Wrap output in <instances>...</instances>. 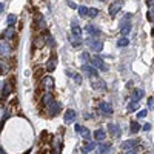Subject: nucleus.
I'll return each mask as SVG.
<instances>
[{
    "mask_svg": "<svg viewBox=\"0 0 154 154\" xmlns=\"http://www.w3.org/2000/svg\"><path fill=\"white\" fill-rule=\"evenodd\" d=\"M137 145H139V139H131V140H125V142H122L120 143V148L126 152V151L137 149Z\"/></svg>",
    "mask_w": 154,
    "mask_h": 154,
    "instance_id": "nucleus-1",
    "label": "nucleus"
},
{
    "mask_svg": "<svg viewBox=\"0 0 154 154\" xmlns=\"http://www.w3.org/2000/svg\"><path fill=\"white\" fill-rule=\"evenodd\" d=\"M71 45L72 46H80L82 45V38H77V37H71Z\"/></svg>",
    "mask_w": 154,
    "mask_h": 154,
    "instance_id": "nucleus-33",
    "label": "nucleus"
},
{
    "mask_svg": "<svg viewBox=\"0 0 154 154\" xmlns=\"http://www.w3.org/2000/svg\"><path fill=\"white\" fill-rule=\"evenodd\" d=\"M123 154H137V149H133V151H126Z\"/></svg>",
    "mask_w": 154,
    "mask_h": 154,
    "instance_id": "nucleus-45",
    "label": "nucleus"
},
{
    "mask_svg": "<svg viewBox=\"0 0 154 154\" xmlns=\"http://www.w3.org/2000/svg\"><path fill=\"white\" fill-rule=\"evenodd\" d=\"M80 134H82V137H83L85 140H89V139H91V133H89V130H88V128H83Z\"/></svg>",
    "mask_w": 154,
    "mask_h": 154,
    "instance_id": "nucleus-32",
    "label": "nucleus"
},
{
    "mask_svg": "<svg viewBox=\"0 0 154 154\" xmlns=\"http://www.w3.org/2000/svg\"><path fill=\"white\" fill-rule=\"evenodd\" d=\"M88 12H89V8H86V6H79V16H80V17H88Z\"/></svg>",
    "mask_w": 154,
    "mask_h": 154,
    "instance_id": "nucleus-29",
    "label": "nucleus"
},
{
    "mask_svg": "<svg viewBox=\"0 0 154 154\" xmlns=\"http://www.w3.org/2000/svg\"><path fill=\"white\" fill-rule=\"evenodd\" d=\"M143 89H140V88H136V89H133V94H131V99L133 100H136V102H139L140 99L143 97Z\"/></svg>",
    "mask_w": 154,
    "mask_h": 154,
    "instance_id": "nucleus-17",
    "label": "nucleus"
},
{
    "mask_svg": "<svg viewBox=\"0 0 154 154\" xmlns=\"http://www.w3.org/2000/svg\"><path fill=\"white\" fill-rule=\"evenodd\" d=\"M137 108H139V102L131 100V102H130V105H128V111H136Z\"/></svg>",
    "mask_w": 154,
    "mask_h": 154,
    "instance_id": "nucleus-31",
    "label": "nucleus"
},
{
    "mask_svg": "<svg viewBox=\"0 0 154 154\" xmlns=\"http://www.w3.org/2000/svg\"><path fill=\"white\" fill-rule=\"evenodd\" d=\"M3 9H5V5H3V2H2V3H0V11L3 12Z\"/></svg>",
    "mask_w": 154,
    "mask_h": 154,
    "instance_id": "nucleus-47",
    "label": "nucleus"
},
{
    "mask_svg": "<svg viewBox=\"0 0 154 154\" xmlns=\"http://www.w3.org/2000/svg\"><path fill=\"white\" fill-rule=\"evenodd\" d=\"M82 69H83V72L85 74H88V75H91L93 79L94 77H99V71H97V68L96 66H93V65H82Z\"/></svg>",
    "mask_w": 154,
    "mask_h": 154,
    "instance_id": "nucleus-6",
    "label": "nucleus"
},
{
    "mask_svg": "<svg viewBox=\"0 0 154 154\" xmlns=\"http://www.w3.org/2000/svg\"><path fill=\"white\" fill-rule=\"evenodd\" d=\"M0 51H2V56H6L11 53V48L8 45V40H2V45H0Z\"/></svg>",
    "mask_w": 154,
    "mask_h": 154,
    "instance_id": "nucleus-20",
    "label": "nucleus"
},
{
    "mask_svg": "<svg viewBox=\"0 0 154 154\" xmlns=\"http://www.w3.org/2000/svg\"><path fill=\"white\" fill-rule=\"evenodd\" d=\"M42 85H43V89H46V93H51L54 89V79L51 75H46V77H43Z\"/></svg>",
    "mask_w": 154,
    "mask_h": 154,
    "instance_id": "nucleus-5",
    "label": "nucleus"
},
{
    "mask_svg": "<svg viewBox=\"0 0 154 154\" xmlns=\"http://www.w3.org/2000/svg\"><path fill=\"white\" fill-rule=\"evenodd\" d=\"M45 40H46V43H48L49 46H54V45H56V42H54V37L51 35L49 32H46V34H45Z\"/></svg>",
    "mask_w": 154,
    "mask_h": 154,
    "instance_id": "nucleus-28",
    "label": "nucleus"
},
{
    "mask_svg": "<svg viewBox=\"0 0 154 154\" xmlns=\"http://www.w3.org/2000/svg\"><path fill=\"white\" fill-rule=\"evenodd\" d=\"M140 130V125L137 122H131V133H139Z\"/></svg>",
    "mask_w": 154,
    "mask_h": 154,
    "instance_id": "nucleus-35",
    "label": "nucleus"
},
{
    "mask_svg": "<svg viewBox=\"0 0 154 154\" xmlns=\"http://www.w3.org/2000/svg\"><path fill=\"white\" fill-rule=\"evenodd\" d=\"M109 149H111V143H109V142H102V143L97 146V151H96V152H97V154H106Z\"/></svg>",
    "mask_w": 154,
    "mask_h": 154,
    "instance_id": "nucleus-15",
    "label": "nucleus"
},
{
    "mask_svg": "<svg viewBox=\"0 0 154 154\" xmlns=\"http://www.w3.org/2000/svg\"><path fill=\"white\" fill-rule=\"evenodd\" d=\"M91 65L93 66H96L97 69H102V71H108L109 68H108V65L105 63V60H102L99 56H94L93 59H91Z\"/></svg>",
    "mask_w": 154,
    "mask_h": 154,
    "instance_id": "nucleus-3",
    "label": "nucleus"
},
{
    "mask_svg": "<svg viewBox=\"0 0 154 154\" xmlns=\"http://www.w3.org/2000/svg\"><path fill=\"white\" fill-rule=\"evenodd\" d=\"M148 108H149L151 111L154 109V97H149V99H148Z\"/></svg>",
    "mask_w": 154,
    "mask_h": 154,
    "instance_id": "nucleus-40",
    "label": "nucleus"
},
{
    "mask_svg": "<svg viewBox=\"0 0 154 154\" xmlns=\"http://www.w3.org/2000/svg\"><path fill=\"white\" fill-rule=\"evenodd\" d=\"M72 35L77 38H82V28L79 25H75V22H72Z\"/></svg>",
    "mask_w": 154,
    "mask_h": 154,
    "instance_id": "nucleus-21",
    "label": "nucleus"
},
{
    "mask_svg": "<svg viewBox=\"0 0 154 154\" xmlns=\"http://www.w3.org/2000/svg\"><path fill=\"white\" fill-rule=\"evenodd\" d=\"M83 128H85V126H82V125H79V123H75V125H74V131H75V133H82Z\"/></svg>",
    "mask_w": 154,
    "mask_h": 154,
    "instance_id": "nucleus-41",
    "label": "nucleus"
},
{
    "mask_svg": "<svg viewBox=\"0 0 154 154\" xmlns=\"http://www.w3.org/2000/svg\"><path fill=\"white\" fill-rule=\"evenodd\" d=\"M0 154H6V152L3 151V148H2V149H0Z\"/></svg>",
    "mask_w": 154,
    "mask_h": 154,
    "instance_id": "nucleus-49",
    "label": "nucleus"
},
{
    "mask_svg": "<svg viewBox=\"0 0 154 154\" xmlns=\"http://www.w3.org/2000/svg\"><path fill=\"white\" fill-rule=\"evenodd\" d=\"M122 6H123V2H112L111 5H109V9H108V12H109V16L111 17H114L117 12L122 9Z\"/></svg>",
    "mask_w": 154,
    "mask_h": 154,
    "instance_id": "nucleus-7",
    "label": "nucleus"
},
{
    "mask_svg": "<svg viewBox=\"0 0 154 154\" xmlns=\"http://www.w3.org/2000/svg\"><path fill=\"white\" fill-rule=\"evenodd\" d=\"M142 130H143V131H149V130H151V123H145Z\"/></svg>",
    "mask_w": 154,
    "mask_h": 154,
    "instance_id": "nucleus-43",
    "label": "nucleus"
},
{
    "mask_svg": "<svg viewBox=\"0 0 154 154\" xmlns=\"http://www.w3.org/2000/svg\"><path fill=\"white\" fill-rule=\"evenodd\" d=\"M42 74H43V69L42 68H35V71H34V77H35V79L42 77Z\"/></svg>",
    "mask_w": 154,
    "mask_h": 154,
    "instance_id": "nucleus-37",
    "label": "nucleus"
},
{
    "mask_svg": "<svg viewBox=\"0 0 154 154\" xmlns=\"http://www.w3.org/2000/svg\"><path fill=\"white\" fill-rule=\"evenodd\" d=\"M91 88L93 89H97V91H105L106 89V83L100 79V77H94L91 80Z\"/></svg>",
    "mask_w": 154,
    "mask_h": 154,
    "instance_id": "nucleus-4",
    "label": "nucleus"
},
{
    "mask_svg": "<svg viewBox=\"0 0 154 154\" xmlns=\"http://www.w3.org/2000/svg\"><path fill=\"white\" fill-rule=\"evenodd\" d=\"M8 117H9V108H5V109H3V116H2V125L6 122Z\"/></svg>",
    "mask_w": 154,
    "mask_h": 154,
    "instance_id": "nucleus-36",
    "label": "nucleus"
},
{
    "mask_svg": "<svg viewBox=\"0 0 154 154\" xmlns=\"http://www.w3.org/2000/svg\"><path fill=\"white\" fill-rule=\"evenodd\" d=\"M120 31H122V35H123V37H126L128 34H130V31H131V25L128 23L126 26H125V25H123V26H122V29H120Z\"/></svg>",
    "mask_w": 154,
    "mask_h": 154,
    "instance_id": "nucleus-30",
    "label": "nucleus"
},
{
    "mask_svg": "<svg viewBox=\"0 0 154 154\" xmlns=\"http://www.w3.org/2000/svg\"><path fill=\"white\" fill-rule=\"evenodd\" d=\"M88 16H89V17H97V16H99V9H97V8H89Z\"/></svg>",
    "mask_w": 154,
    "mask_h": 154,
    "instance_id": "nucleus-34",
    "label": "nucleus"
},
{
    "mask_svg": "<svg viewBox=\"0 0 154 154\" xmlns=\"http://www.w3.org/2000/svg\"><path fill=\"white\" fill-rule=\"evenodd\" d=\"M68 6H69V8H74V9L77 8V5H75L74 2H68Z\"/></svg>",
    "mask_w": 154,
    "mask_h": 154,
    "instance_id": "nucleus-44",
    "label": "nucleus"
},
{
    "mask_svg": "<svg viewBox=\"0 0 154 154\" xmlns=\"http://www.w3.org/2000/svg\"><path fill=\"white\" fill-rule=\"evenodd\" d=\"M146 114H148V112H146L145 109H142V111L137 114V117H139V119H143V117H146Z\"/></svg>",
    "mask_w": 154,
    "mask_h": 154,
    "instance_id": "nucleus-42",
    "label": "nucleus"
},
{
    "mask_svg": "<svg viewBox=\"0 0 154 154\" xmlns=\"http://www.w3.org/2000/svg\"><path fill=\"white\" fill-rule=\"evenodd\" d=\"M75 117H77V114H75V111L74 109H66L65 111V114H63V120H65V123L68 125V123H72L74 120H75Z\"/></svg>",
    "mask_w": 154,
    "mask_h": 154,
    "instance_id": "nucleus-8",
    "label": "nucleus"
},
{
    "mask_svg": "<svg viewBox=\"0 0 154 154\" xmlns=\"http://www.w3.org/2000/svg\"><path fill=\"white\" fill-rule=\"evenodd\" d=\"M60 111H62V105H60V102H56V100H54L53 103L49 105V114L54 117V116L60 114Z\"/></svg>",
    "mask_w": 154,
    "mask_h": 154,
    "instance_id": "nucleus-10",
    "label": "nucleus"
},
{
    "mask_svg": "<svg viewBox=\"0 0 154 154\" xmlns=\"http://www.w3.org/2000/svg\"><path fill=\"white\" fill-rule=\"evenodd\" d=\"M94 148H96V143H94V142H89V143H86V145L82 148V151H83L85 154H88L89 151H93Z\"/></svg>",
    "mask_w": 154,
    "mask_h": 154,
    "instance_id": "nucleus-27",
    "label": "nucleus"
},
{
    "mask_svg": "<svg viewBox=\"0 0 154 154\" xmlns=\"http://www.w3.org/2000/svg\"><path fill=\"white\" fill-rule=\"evenodd\" d=\"M128 45H130L128 37H120L119 40H117V46H120V48H125V46H128Z\"/></svg>",
    "mask_w": 154,
    "mask_h": 154,
    "instance_id": "nucleus-25",
    "label": "nucleus"
},
{
    "mask_svg": "<svg viewBox=\"0 0 154 154\" xmlns=\"http://www.w3.org/2000/svg\"><path fill=\"white\" fill-rule=\"evenodd\" d=\"M65 72H66L68 75H71V77H72V80H74L75 83H79V85H80V83L83 82V79H82V75H80V74H77V72H72L71 69H66Z\"/></svg>",
    "mask_w": 154,
    "mask_h": 154,
    "instance_id": "nucleus-18",
    "label": "nucleus"
},
{
    "mask_svg": "<svg viewBox=\"0 0 154 154\" xmlns=\"http://www.w3.org/2000/svg\"><path fill=\"white\" fill-rule=\"evenodd\" d=\"M14 37H16V29H14V28H8V29L2 34L3 40H14ZM16 38H17V37H16Z\"/></svg>",
    "mask_w": 154,
    "mask_h": 154,
    "instance_id": "nucleus-14",
    "label": "nucleus"
},
{
    "mask_svg": "<svg viewBox=\"0 0 154 154\" xmlns=\"http://www.w3.org/2000/svg\"><path fill=\"white\" fill-rule=\"evenodd\" d=\"M35 26H38V29H45V22L42 16H35Z\"/></svg>",
    "mask_w": 154,
    "mask_h": 154,
    "instance_id": "nucleus-23",
    "label": "nucleus"
},
{
    "mask_svg": "<svg viewBox=\"0 0 154 154\" xmlns=\"http://www.w3.org/2000/svg\"><path fill=\"white\" fill-rule=\"evenodd\" d=\"M16 23H17V16L9 14V16H8V26H9V28H12Z\"/></svg>",
    "mask_w": 154,
    "mask_h": 154,
    "instance_id": "nucleus-26",
    "label": "nucleus"
},
{
    "mask_svg": "<svg viewBox=\"0 0 154 154\" xmlns=\"http://www.w3.org/2000/svg\"><path fill=\"white\" fill-rule=\"evenodd\" d=\"M38 154H48V149H42V152H38Z\"/></svg>",
    "mask_w": 154,
    "mask_h": 154,
    "instance_id": "nucleus-48",
    "label": "nucleus"
},
{
    "mask_svg": "<svg viewBox=\"0 0 154 154\" xmlns=\"http://www.w3.org/2000/svg\"><path fill=\"white\" fill-rule=\"evenodd\" d=\"M93 136H94V139H96V140H99V142L102 143L106 134H105V131H103V130H100V128H99V130H96V131H94V134H93Z\"/></svg>",
    "mask_w": 154,
    "mask_h": 154,
    "instance_id": "nucleus-19",
    "label": "nucleus"
},
{
    "mask_svg": "<svg viewBox=\"0 0 154 154\" xmlns=\"http://www.w3.org/2000/svg\"><path fill=\"white\" fill-rule=\"evenodd\" d=\"M146 5H148L149 8H154V0H152V2H146Z\"/></svg>",
    "mask_w": 154,
    "mask_h": 154,
    "instance_id": "nucleus-46",
    "label": "nucleus"
},
{
    "mask_svg": "<svg viewBox=\"0 0 154 154\" xmlns=\"http://www.w3.org/2000/svg\"><path fill=\"white\" fill-rule=\"evenodd\" d=\"M45 38L42 37V35H37V37H34V46L35 48H40V46H43L45 45Z\"/></svg>",
    "mask_w": 154,
    "mask_h": 154,
    "instance_id": "nucleus-24",
    "label": "nucleus"
},
{
    "mask_svg": "<svg viewBox=\"0 0 154 154\" xmlns=\"http://www.w3.org/2000/svg\"><path fill=\"white\" fill-rule=\"evenodd\" d=\"M53 94H51V93H45L43 94V97H42V103L43 105H51V103H53Z\"/></svg>",
    "mask_w": 154,
    "mask_h": 154,
    "instance_id": "nucleus-22",
    "label": "nucleus"
},
{
    "mask_svg": "<svg viewBox=\"0 0 154 154\" xmlns=\"http://www.w3.org/2000/svg\"><path fill=\"white\" fill-rule=\"evenodd\" d=\"M108 131H109L111 136L116 137V139L120 137V126H119L117 123H109V125H108Z\"/></svg>",
    "mask_w": 154,
    "mask_h": 154,
    "instance_id": "nucleus-11",
    "label": "nucleus"
},
{
    "mask_svg": "<svg viewBox=\"0 0 154 154\" xmlns=\"http://www.w3.org/2000/svg\"><path fill=\"white\" fill-rule=\"evenodd\" d=\"M82 62H83V65H88V62H89V56L86 53L82 54Z\"/></svg>",
    "mask_w": 154,
    "mask_h": 154,
    "instance_id": "nucleus-39",
    "label": "nucleus"
},
{
    "mask_svg": "<svg viewBox=\"0 0 154 154\" xmlns=\"http://www.w3.org/2000/svg\"><path fill=\"white\" fill-rule=\"evenodd\" d=\"M151 32H152V35H154V28H152V31H151Z\"/></svg>",
    "mask_w": 154,
    "mask_h": 154,
    "instance_id": "nucleus-50",
    "label": "nucleus"
},
{
    "mask_svg": "<svg viewBox=\"0 0 154 154\" xmlns=\"http://www.w3.org/2000/svg\"><path fill=\"white\" fill-rule=\"evenodd\" d=\"M86 43H88L89 48L94 51V53H100V51L103 49V42H102V40H97V38H88Z\"/></svg>",
    "mask_w": 154,
    "mask_h": 154,
    "instance_id": "nucleus-2",
    "label": "nucleus"
},
{
    "mask_svg": "<svg viewBox=\"0 0 154 154\" xmlns=\"http://www.w3.org/2000/svg\"><path fill=\"white\" fill-rule=\"evenodd\" d=\"M85 29H86V32H88L89 35H94V37L100 35V29H97L94 25H89V23H88L86 26H85Z\"/></svg>",
    "mask_w": 154,
    "mask_h": 154,
    "instance_id": "nucleus-16",
    "label": "nucleus"
},
{
    "mask_svg": "<svg viewBox=\"0 0 154 154\" xmlns=\"http://www.w3.org/2000/svg\"><path fill=\"white\" fill-rule=\"evenodd\" d=\"M11 86H12V85H11L8 80L2 83V99H6V97L11 94V91H12V89H11Z\"/></svg>",
    "mask_w": 154,
    "mask_h": 154,
    "instance_id": "nucleus-13",
    "label": "nucleus"
},
{
    "mask_svg": "<svg viewBox=\"0 0 154 154\" xmlns=\"http://www.w3.org/2000/svg\"><path fill=\"white\" fill-rule=\"evenodd\" d=\"M102 114H105V116H111L112 114V105L109 103V102H100V105H99Z\"/></svg>",
    "mask_w": 154,
    "mask_h": 154,
    "instance_id": "nucleus-9",
    "label": "nucleus"
},
{
    "mask_svg": "<svg viewBox=\"0 0 154 154\" xmlns=\"http://www.w3.org/2000/svg\"><path fill=\"white\" fill-rule=\"evenodd\" d=\"M148 20L154 22V8H149V11H148Z\"/></svg>",
    "mask_w": 154,
    "mask_h": 154,
    "instance_id": "nucleus-38",
    "label": "nucleus"
},
{
    "mask_svg": "<svg viewBox=\"0 0 154 154\" xmlns=\"http://www.w3.org/2000/svg\"><path fill=\"white\" fill-rule=\"evenodd\" d=\"M56 66H57V57H56V56L49 57V60L46 62V71H48V72H53V71L56 69Z\"/></svg>",
    "mask_w": 154,
    "mask_h": 154,
    "instance_id": "nucleus-12",
    "label": "nucleus"
}]
</instances>
